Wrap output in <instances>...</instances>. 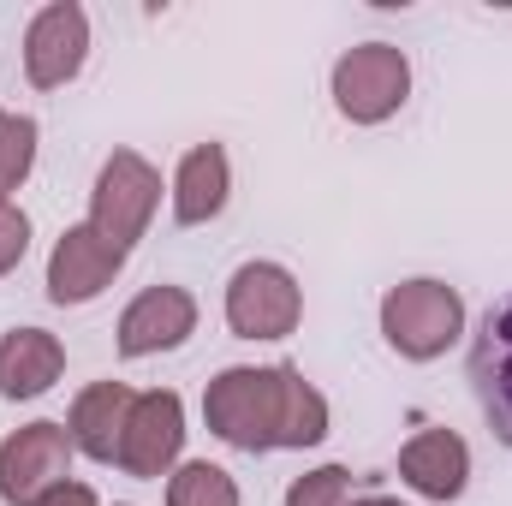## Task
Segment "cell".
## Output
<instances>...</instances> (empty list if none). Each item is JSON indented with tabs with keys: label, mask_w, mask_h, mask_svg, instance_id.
<instances>
[{
	"label": "cell",
	"mask_w": 512,
	"mask_h": 506,
	"mask_svg": "<svg viewBox=\"0 0 512 506\" xmlns=\"http://www.w3.org/2000/svg\"><path fill=\"white\" fill-rule=\"evenodd\" d=\"M411 96V60L393 42H358L334 60V108L352 126H382Z\"/></svg>",
	"instance_id": "obj_4"
},
{
	"label": "cell",
	"mask_w": 512,
	"mask_h": 506,
	"mask_svg": "<svg viewBox=\"0 0 512 506\" xmlns=\"http://www.w3.org/2000/svg\"><path fill=\"white\" fill-rule=\"evenodd\" d=\"M227 185H233V173H227V149H221V143L185 149V161H179V173H173V215H179V227L215 221V215L227 209Z\"/></svg>",
	"instance_id": "obj_15"
},
{
	"label": "cell",
	"mask_w": 512,
	"mask_h": 506,
	"mask_svg": "<svg viewBox=\"0 0 512 506\" xmlns=\"http://www.w3.org/2000/svg\"><path fill=\"white\" fill-rule=\"evenodd\" d=\"M286 506H352V471H346V465L304 471V477L286 489Z\"/></svg>",
	"instance_id": "obj_18"
},
{
	"label": "cell",
	"mask_w": 512,
	"mask_h": 506,
	"mask_svg": "<svg viewBox=\"0 0 512 506\" xmlns=\"http://www.w3.org/2000/svg\"><path fill=\"white\" fill-rule=\"evenodd\" d=\"M185 447V405L173 387H155V393H137L126 417V441H120V471L126 477H167L173 459Z\"/></svg>",
	"instance_id": "obj_8"
},
{
	"label": "cell",
	"mask_w": 512,
	"mask_h": 506,
	"mask_svg": "<svg viewBox=\"0 0 512 506\" xmlns=\"http://www.w3.org/2000/svg\"><path fill=\"white\" fill-rule=\"evenodd\" d=\"M399 477L429 501H459L471 477V447L453 429H423L399 447Z\"/></svg>",
	"instance_id": "obj_12"
},
{
	"label": "cell",
	"mask_w": 512,
	"mask_h": 506,
	"mask_svg": "<svg viewBox=\"0 0 512 506\" xmlns=\"http://www.w3.org/2000/svg\"><path fill=\"white\" fill-rule=\"evenodd\" d=\"M36 167V120L30 114H0V203L24 185Z\"/></svg>",
	"instance_id": "obj_17"
},
{
	"label": "cell",
	"mask_w": 512,
	"mask_h": 506,
	"mask_svg": "<svg viewBox=\"0 0 512 506\" xmlns=\"http://www.w3.org/2000/svg\"><path fill=\"white\" fill-rule=\"evenodd\" d=\"M197 328V298L185 286H143L120 316V352L149 358V352H173L185 346Z\"/></svg>",
	"instance_id": "obj_11"
},
{
	"label": "cell",
	"mask_w": 512,
	"mask_h": 506,
	"mask_svg": "<svg viewBox=\"0 0 512 506\" xmlns=\"http://www.w3.org/2000/svg\"><path fill=\"white\" fill-rule=\"evenodd\" d=\"M84 54H90V18L78 0H54L30 18L24 30V72L36 90H60L84 72Z\"/></svg>",
	"instance_id": "obj_7"
},
{
	"label": "cell",
	"mask_w": 512,
	"mask_h": 506,
	"mask_svg": "<svg viewBox=\"0 0 512 506\" xmlns=\"http://www.w3.org/2000/svg\"><path fill=\"white\" fill-rule=\"evenodd\" d=\"M304 316V292L280 262H245L227 280V328L239 340H286Z\"/></svg>",
	"instance_id": "obj_5"
},
{
	"label": "cell",
	"mask_w": 512,
	"mask_h": 506,
	"mask_svg": "<svg viewBox=\"0 0 512 506\" xmlns=\"http://www.w3.org/2000/svg\"><path fill=\"white\" fill-rule=\"evenodd\" d=\"M155 203H161V173L137 149H114L96 173V191H90V233L131 256V245L143 239V227L155 215Z\"/></svg>",
	"instance_id": "obj_3"
},
{
	"label": "cell",
	"mask_w": 512,
	"mask_h": 506,
	"mask_svg": "<svg viewBox=\"0 0 512 506\" xmlns=\"http://www.w3.org/2000/svg\"><path fill=\"white\" fill-rule=\"evenodd\" d=\"M131 399H137V393H131L126 381H96V387H84V393L72 399V417H66L72 447L90 453V459H102V465H114V459H120V441H126Z\"/></svg>",
	"instance_id": "obj_13"
},
{
	"label": "cell",
	"mask_w": 512,
	"mask_h": 506,
	"mask_svg": "<svg viewBox=\"0 0 512 506\" xmlns=\"http://www.w3.org/2000/svg\"><path fill=\"white\" fill-rule=\"evenodd\" d=\"M36 506H96V495H90L84 483H60V489H48Z\"/></svg>",
	"instance_id": "obj_20"
},
{
	"label": "cell",
	"mask_w": 512,
	"mask_h": 506,
	"mask_svg": "<svg viewBox=\"0 0 512 506\" xmlns=\"http://www.w3.org/2000/svg\"><path fill=\"white\" fill-rule=\"evenodd\" d=\"M167 506H239V483L209 465V459H191L167 477Z\"/></svg>",
	"instance_id": "obj_16"
},
{
	"label": "cell",
	"mask_w": 512,
	"mask_h": 506,
	"mask_svg": "<svg viewBox=\"0 0 512 506\" xmlns=\"http://www.w3.org/2000/svg\"><path fill=\"white\" fill-rule=\"evenodd\" d=\"M382 334L399 358L429 364L465 334V298L447 280H399L382 298Z\"/></svg>",
	"instance_id": "obj_2"
},
{
	"label": "cell",
	"mask_w": 512,
	"mask_h": 506,
	"mask_svg": "<svg viewBox=\"0 0 512 506\" xmlns=\"http://www.w3.org/2000/svg\"><path fill=\"white\" fill-rule=\"evenodd\" d=\"M352 506H399V501H387V495H364V501H352Z\"/></svg>",
	"instance_id": "obj_21"
},
{
	"label": "cell",
	"mask_w": 512,
	"mask_h": 506,
	"mask_svg": "<svg viewBox=\"0 0 512 506\" xmlns=\"http://www.w3.org/2000/svg\"><path fill=\"white\" fill-rule=\"evenodd\" d=\"M471 393L489 417V429L512 447V298L495 304L471 340Z\"/></svg>",
	"instance_id": "obj_10"
},
{
	"label": "cell",
	"mask_w": 512,
	"mask_h": 506,
	"mask_svg": "<svg viewBox=\"0 0 512 506\" xmlns=\"http://www.w3.org/2000/svg\"><path fill=\"white\" fill-rule=\"evenodd\" d=\"M120 268H126V251H114L108 239H96L90 221L66 227L54 256H48V298L54 304H90V298H102L114 286Z\"/></svg>",
	"instance_id": "obj_9"
},
{
	"label": "cell",
	"mask_w": 512,
	"mask_h": 506,
	"mask_svg": "<svg viewBox=\"0 0 512 506\" xmlns=\"http://www.w3.org/2000/svg\"><path fill=\"white\" fill-rule=\"evenodd\" d=\"M66 370V352L48 328H12L0 334V393L6 399H36Z\"/></svg>",
	"instance_id": "obj_14"
},
{
	"label": "cell",
	"mask_w": 512,
	"mask_h": 506,
	"mask_svg": "<svg viewBox=\"0 0 512 506\" xmlns=\"http://www.w3.org/2000/svg\"><path fill=\"white\" fill-rule=\"evenodd\" d=\"M209 429L239 453H274V447H316L328 435V399L298 376L292 364L268 370H221L203 393Z\"/></svg>",
	"instance_id": "obj_1"
},
{
	"label": "cell",
	"mask_w": 512,
	"mask_h": 506,
	"mask_svg": "<svg viewBox=\"0 0 512 506\" xmlns=\"http://www.w3.org/2000/svg\"><path fill=\"white\" fill-rule=\"evenodd\" d=\"M72 435L66 423H24L0 441V501L12 506H36L48 489L66 483L72 471Z\"/></svg>",
	"instance_id": "obj_6"
},
{
	"label": "cell",
	"mask_w": 512,
	"mask_h": 506,
	"mask_svg": "<svg viewBox=\"0 0 512 506\" xmlns=\"http://www.w3.org/2000/svg\"><path fill=\"white\" fill-rule=\"evenodd\" d=\"M24 251H30V221H24V209L0 203V274H12Z\"/></svg>",
	"instance_id": "obj_19"
}]
</instances>
